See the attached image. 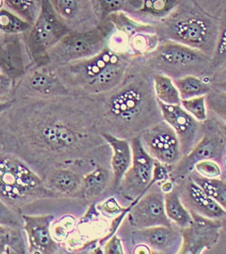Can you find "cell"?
<instances>
[{"instance_id": "6da1fadb", "label": "cell", "mask_w": 226, "mask_h": 254, "mask_svg": "<svg viewBox=\"0 0 226 254\" xmlns=\"http://www.w3.org/2000/svg\"><path fill=\"white\" fill-rule=\"evenodd\" d=\"M126 80V79H125ZM117 87L107 105V119L118 130L135 132L163 120L153 82L132 80Z\"/></svg>"}, {"instance_id": "7a4b0ae2", "label": "cell", "mask_w": 226, "mask_h": 254, "mask_svg": "<svg viewBox=\"0 0 226 254\" xmlns=\"http://www.w3.org/2000/svg\"><path fill=\"white\" fill-rule=\"evenodd\" d=\"M156 28L161 41L176 42L212 57L218 40L220 20L196 3L186 2L179 3L170 15L161 19Z\"/></svg>"}, {"instance_id": "3957f363", "label": "cell", "mask_w": 226, "mask_h": 254, "mask_svg": "<svg viewBox=\"0 0 226 254\" xmlns=\"http://www.w3.org/2000/svg\"><path fill=\"white\" fill-rule=\"evenodd\" d=\"M130 64L127 53L116 52L108 46L92 57L59 66L66 71L60 77L90 94H106L124 82Z\"/></svg>"}, {"instance_id": "277c9868", "label": "cell", "mask_w": 226, "mask_h": 254, "mask_svg": "<svg viewBox=\"0 0 226 254\" xmlns=\"http://www.w3.org/2000/svg\"><path fill=\"white\" fill-rule=\"evenodd\" d=\"M146 56L150 69L172 79L187 75L207 77L209 74H213L211 57L198 50L176 42H161Z\"/></svg>"}, {"instance_id": "5b68a950", "label": "cell", "mask_w": 226, "mask_h": 254, "mask_svg": "<svg viewBox=\"0 0 226 254\" xmlns=\"http://www.w3.org/2000/svg\"><path fill=\"white\" fill-rule=\"evenodd\" d=\"M114 31L113 21L107 18L91 30L71 32L49 52L50 63L59 67L97 55L108 47Z\"/></svg>"}, {"instance_id": "8992f818", "label": "cell", "mask_w": 226, "mask_h": 254, "mask_svg": "<svg viewBox=\"0 0 226 254\" xmlns=\"http://www.w3.org/2000/svg\"><path fill=\"white\" fill-rule=\"evenodd\" d=\"M48 190L27 165L11 156L0 155V199L11 207L46 196Z\"/></svg>"}, {"instance_id": "52a82bcc", "label": "cell", "mask_w": 226, "mask_h": 254, "mask_svg": "<svg viewBox=\"0 0 226 254\" xmlns=\"http://www.w3.org/2000/svg\"><path fill=\"white\" fill-rule=\"evenodd\" d=\"M69 33L70 29L57 18L49 0H43L39 16L28 37L30 54L39 67L50 64L49 52Z\"/></svg>"}, {"instance_id": "ba28073f", "label": "cell", "mask_w": 226, "mask_h": 254, "mask_svg": "<svg viewBox=\"0 0 226 254\" xmlns=\"http://www.w3.org/2000/svg\"><path fill=\"white\" fill-rule=\"evenodd\" d=\"M132 163L118 187L120 194L134 202L152 187L155 160L148 154L138 135L131 140Z\"/></svg>"}, {"instance_id": "9c48e42d", "label": "cell", "mask_w": 226, "mask_h": 254, "mask_svg": "<svg viewBox=\"0 0 226 254\" xmlns=\"http://www.w3.org/2000/svg\"><path fill=\"white\" fill-rule=\"evenodd\" d=\"M138 136L148 154L161 164L172 167L184 157L176 132L164 120L146 127Z\"/></svg>"}, {"instance_id": "30bf717a", "label": "cell", "mask_w": 226, "mask_h": 254, "mask_svg": "<svg viewBox=\"0 0 226 254\" xmlns=\"http://www.w3.org/2000/svg\"><path fill=\"white\" fill-rule=\"evenodd\" d=\"M226 158V138L219 129L206 126L201 140L178 164L170 168V180L174 182L187 176L200 161L213 160L222 164Z\"/></svg>"}, {"instance_id": "8fae6325", "label": "cell", "mask_w": 226, "mask_h": 254, "mask_svg": "<svg viewBox=\"0 0 226 254\" xmlns=\"http://www.w3.org/2000/svg\"><path fill=\"white\" fill-rule=\"evenodd\" d=\"M57 18L71 32L97 27L105 18L96 0H49Z\"/></svg>"}, {"instance_id": "7c38bea8", "label": "cell", "mask_w": 226, "mask_h": 254, "mask_svg": "<svg viewBox=\"0 0 226 254\" xmlns=\"http://www.w3.org/2000/svg\"><path fill=\"white\" fill-rule=\"evenodd\" d=\"M128 219L135 229L155 226H170L173 223L168 218L165 208V193L160 189H150L129 206Z\"/></svg>"}, {"instance_id": "4fadbf2b", "label": "cell", "mask_w": 226, "mask_h": 254, "mask_svg": "<svg viewBox=\"0 0 226 254\" xmlns=\"http://www.w3.org/2000/svg\"><path fill=\"white\" fill-rule=\"evenodd\" d=\"M158 104L163 120L176 132L183 155H187L201 140L206 126L192 117L181 105H167L159 101Z\"/></svg>"}, {"instance_id": "5bb4252c", "label": "cell", "mask_w": 226, "mask_h": 254, "mask_svg": "<svg viewBox=\"0 0 226 254\" xmlns=\"http://www.w3.org/2000/svg\"><path fill=\"white\" fill-rule=\"evenodd\" d=\"M180 197L191 214L212 219L226 218V211L193 181L189 174L174 181Z\"/></svg>"}, {"instance_id": "9a60e30c", "label": "cell", "mask_w": 226, "mask_h": 254, "mask_svg": "<svg viewBox=\"0 0 226 254\" xmlns=\"http://www.w3.org/2000/svg\"><path fill=\"white\" fill-rule=\"evenodd\" d=\"M132 243L144 245L152 254H179L183 244L182 229L170 226H155L132 231Z\"/></svg>"}, {"instance_id": "2e32d148", "label": "cell", "mask_w": 226, "mask_h": 254, "mask_svg": "<svg viewBox=\"0 0 226 254\" xmlns=\"http://www.w3.org/2000/svg\"><path fill=\"white\" fill-rule=\"evenodd\" d=\"M193 222L182 229L183 244L179 254H201L218 240L219 226L216 221L192 214Z\"/></svg>"}, {"instance_id": "e0dca14e", "label": "cell", "mask_w": 226, "mask_h": 254, "mask_svg": "<svg viewBox=\"0 0 226 254\" xmlns=\"http://www.w3.org/2000/svg\"><path fill=\"white\" fill-rule=\"evenodd\" d=\"M23 229L29 243L30 254H52L58 251V245L51 233L54 216H21Z\"/></svg>"}, {"instance_id": "ac0fdd59", "label": "cell", "mask_w": 226, "mask_h": 254, "mask_svg": "<svg viewBox=\"0 0 226 254\" xmlns=\"http://www.w3.org/2000/svg\"><path fill=\"white\" fill-rule=\"evenodd\" d=\"M101 136L113 150V188L118 189L124 175L132 163V146L127 139L121 138L110 132H102Z\"/></svg>"}, {"instance_id": "d6986e66", "label": "cell", "mask_w": 226, "mask_h": 254, "mask_svg": "<svg viewBox=\"0 0 226 254\" xmlns=\"http://www.w3.org/2000/svg\"><path fill=\"white\" fill-rule=\"evenodd\" d=\"M41 136L45 143L58 149H73L82 141L83 135L70 126L61 122H50L42 127Z\"/></svg>"}, {"instance_id": "ffe728a7", "label": "cell", "mask_w": 226, "mask_h": 254, "mask_svg": "<svg viewBox=\"0 0 226 254\" xmlns=\"http://www.w3.org/2000/svg\"><path fill=\"white\" fill-rule=\"evenodd\" d=\"M27 86L32 92L45 96L62 95L68 91L57 73L47 68H42L32 73L28 78Z\"/></svg>"}, {"instance_id": "44dd1931", "label": "cell", "mask_w": 226, "mask_h": 254, "mask_svg": "<svg viewBox=\"0 0 226 254\" xmlns=\"http://www.w3.org/2000/svg\"><path fill=\"white\" fill-rule=\"evenodd\" d=\"M165 208L168 218L179 228L185 229L192 224V214L183 203L175 185L171 190L165 193Z\"/></svg>"}, {"instance_id": "7402d4cb", "label": "cell", "mask_w": 226, "mask_h": 254, "mask_svg": "<svg viewBox=\"0 0 226 254\" xmlns=\"http://www.w3.org/2000/svg\"><path fill=\"white\" fill-rule=\"evenodd\" d=\"M83 178L70 169L56 170L49 180L50 188L67 195L79 194Z\"/></svg>"}, {"instance_id": "603a6c76", "label": "cell", "mask_w": 226, "mask_h": 254, "mask_svg": "<svg viewBox=\"0 0 226 254\" xmlns=\"http://www.w3.org/2000/svg\"><path fill=\"white\" fill-rule=\"evenodd\" d=\"M179 91L181 100H188L195 97L206 96L213 90V85L207 77L196 75H187L181 78L173 79Z\"/></svg>"}, {"instance_id": "cb8c5ba5", "label": "cell", "mask_w": 226, "mask_h": 254, "mask_svg": "<svg viewBox=\"0 0 226 254\" xmlns=\"http://www.w3.org/2000/svg\"><path fill=\"white\" fill-rule=\"evenodd\" d=\"M110 181V172L104 167H98L83 177L80 193L85 199L98 197L107 189Z\"/></svg>"}, {"instance_id": "d4e9b609", "label": "cell", "mask_w": 226, "mask_h": 254, "mask_svg": "<svg viewBox=\"0 0 226 254\" xmlns=\"http://www.w3.org/2000/svg\"><path fill=\"white\" fill-rule=\"evenodd\" d=\"M154 93L159 102L167 105H180L181 97L174 80L163 73L153 75Z\"/></svg>"}, {"instance_id": "484cf974", "label": "cell", "mask_w": 226, "mask_h": 254, "mask_svg": "<svg viewBox=\"0 0 226 254\" xmlns=\"http://www.w3.org/2000/svg\"><path fill=\"white\" fill-rule=\"evenodd\" d=\"M189 176L209 196L226 211V182L225 180L220 178H206L195 171L189 173Z\"/></svg>"}, {"instance_id": "4316f807", "label": "cell", "mask_w": 226, "mask_h": 254, "mask_svg": "<svg viewBox=\"0 0 226 254\" xmlns=\"http://www.w3.org/2000/svg\"><path fill=\"white\" fill-rule=\"evenodd\" d=\"M25 254L23 238L18 227L0 223V254Z\"/></svg>"}, {"instance_id": "83f0119b", "label": "cell", "mask_w": 226, "mask_h": 254, "mask_svg": "<svg viewBox=\"0 0 226 254\" xmlns=\"http://www.w3.org/2000/svg\"><path fill=\"white\" fill-rule=\"evenodd\" d=\"M213 74L226 66V10L220 20L218 40L214 54L211 57Z\"/></svg>"}, {"instance_id": "f1b7e54d", "label": "cell", "mask_w": 226, "mask_h": 254, "mask_svg": "<svg viewBox=\"0 0 226 254\" xmlns=\"http://www.w3.org/2000/svg\"><path fill=\"white\" fill-rule=\"evenodd\" d=\"M31 23L9 10H0V31L7 34H19L27 31Z\"/></svg>"}, {"instance_id": "f546056e", "label": "cell", "mask_w": 226, "mask_h": 254, "mask_svg": "<svg viewBox=\"0 0 226 254\" xmlns=\"http://www.w3.org/2000/svg\"><path fill=\"white\" fill-rule=\"evenodd\" d=\"M179 0H142L139 12L155 18H164L177 7Z\"/></svg>"}, {"instance_id": "4dcf8cb0", "label": "cell", "mask_w": 226, "mask_h": 254, "mask_svg": "<svg viewBox=\"0 0 226 254\" xmlns=\"http://www.w3.org/2000/svg\"><path fill=\"white\" fill-rule=\"evenodd\" d=\"M7 6L13 10L20 18L26 21L34 24L36 21L39 13H37V7L35 0H4Z\"/></svg>"}, {"instance_id": "1f68e13d", "label": "cell", "mask_w": 226, "mask_h": 254, "mask_svg": "<svg viewBox=\"0 0 226 254\" xmlns=\"http://www.w3.org/2000/svg\"><path fill=\"white\" fill-rule=\"evenodd\" d=\"M206 105L213 115L226 123V91L213 88L206 95Z\"/></svg>"}, {"instance_id": "d6a6232c", "label": "cell", "mask_w": 226, "mask_h": 254, "mask_svg": "<svg viewBox=\"0 0 226 254\" xmlns=\"http://www.w3.org/2000/svg\"><path fill=\"white\" fill-rule=\"evenodd\" d=\"M182 108L188 112L197 121L204 123L208 119L206 96L195 97L188 100H181Z\"/></svg>"}, {"instance_id": "836d02e7", "label": "cell", "mask_w": 226, "mask_h": 254, "mask_svg": "<svg viewBox=\"0 0 226 254\" xmlns=\"http://www.w3.org/2000/svg\"><path fill=\"white\" fill-rule=\"evenodd\" d=\"M193 171L206 178H220L223 175V170L218 162L213 160L200 161L194 165Z\"/></svg>"}, {"instance_id": "e575fe53", "label": "cell", "mask_w": 226, "mask_h": 254, "mask_svg": "<svg viewBox=\"0 0 226 254\" xmlns=\"http://www.w3.org/2000/svg\"><path fill=\"white\" fill-rule=\"evenodd\" d=\"M22 222V218H19L15 210L0 199V223L19 227Z\"/></svg>"}, {"instance_id": "d590c367", "label": "cell", "mask_w": 226, "mask_h": 254, "mask_svg": "<svg viewBox=\"0 0 226 254\" xmlns=\"http://www.w3.org/2000/svg\"><path fill=\"white\" fill-rule=\"evenodd\" d=\"M104 254H124V247L122 241L117 235H113L109 239L107 244L104 247Z\"/></svg>"}, {"instance_id": "8d00e7d4", "label": "cell", "mask_w": 226, "mask_h": 254, "mask_svg": "<svg viewBox=\"0 0 226 254\" xmlns=\"http://www.w3.org/2000/svg\"><path fill=\"white\" fill-rule=\"evenodd\" d=\"M101 209L103 212L107 213L108 215H116V214H121L123 212H125L127 209H122L119 204L117 203V201L114 198L107 200L102 206Z\"/></svg>"}, {"instance_id": "74e56055", "label": "cell", "mask_w": 226, "mask_h": 254, "mask_svg": "<svg viewBox=\"0 0 226 254\" xmlns=\"http://www.w3.org/2000/svg\"><path fill=\"white\" fill-rule=\"evenodd\" d=\"M12 87V80L7 75V73H4L0 70V97L6 95Z\"/></svg>"}, {"instance_id": "f35d334b", "label": "cell", "mask_w": 226, "mask_h": 254, "mask_svg": "<svg viewBox=\"0 0 226 254\" xmlns=\"http://www.w3.org/2000/svg\"><path fill=\"white\" fill-rule=\"evenodd\" d=\"M11 102H0V113L4 112L5 110L9 109L11 107Z\"/></svg>"}, {"instance_id": "ab89813d", "label": "cell", "mask_w": 226, "mask_h": 254, "mask_svg": "<svg viewBox=\"0 0 226 254\" xmlns=\"http://www.w3.org/2000/svg\"><path fill=\"white\" fill-rule=\"evenodd\" d=\"M1 33V31H0ZM4 57H7V54L4 52V49L2 48V45H1V37H0V60L3 61Z\"/></svg>"}, {"instance_id": "60d3db41", "label": "cell", "mask_w": 226, "mask_h": 254, "mask_svg": "<svg viewBox=\"0 0 226 254\" xmlns=\"http://www.w3.org/2000/svg\"><path fill=\"white\" fill-rule=\"evenodd\" d=\"M4 4H5V1H4V0H0V10H1V9H3Z\"/></svg>"}, {"instance_id": "b9f144b4", "label": "cell", "mask_w": 226, "mask_h": 254, "mask_svg": "<svg viewBox=\"0 0 226 254\" xmlns=\"http://www.w3.org/2000/svg\"></svg>"}]
</instances>
